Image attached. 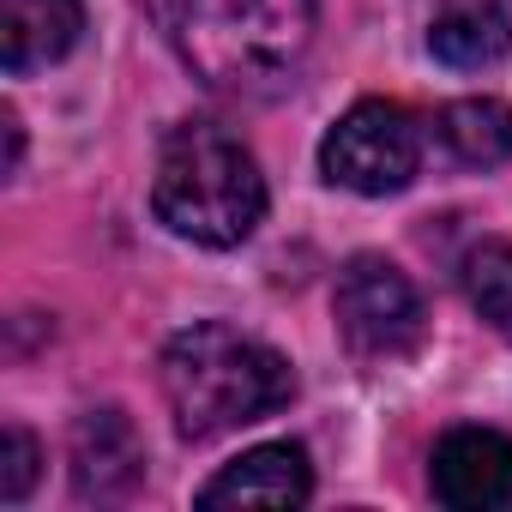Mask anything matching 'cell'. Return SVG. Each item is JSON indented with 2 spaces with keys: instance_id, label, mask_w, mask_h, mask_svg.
Returning a JSON list of instances; mask_svg holds the SVG:
<instances>
[{
  "instance_id": "obj_1",
  "label": "cell",
  "mask_w": 512,
  "mask_h": 512,
  "mask_svg": "<svg viewBox=\"0 0 512 512\" xmlns=\"http://www.w3.org/2000/svg\"><path fill=\"white\" fill-rule=\"evenodd\" d=\"M163 43L211 91L266 97L314 43V0H145Z\"/></svg>"
},
{
  "instance_id": "obj_2",
  "label": "cell",
  "mask_w": 512,
  "mask_h": 512,
  "mask_svg": "<svg viewBox=\"0 0 512 512\" xmlns=\"http://www.w3.org/2000/svg\"><path fill=\"white\" fill-rule=\"evenodd\" d=\"M157 380H163L181 440H217L296 398V374L272 344L247 338L235 326H217V320L175 332L157 362Z\"/></svg>"
},
{
  "instance_id": "obj_3",
  "label": "cell",
  "mask_w": 512,
  "mask_h": 512,
  "mask_svg": "<svg viewBox=\"0 0 512 512\" xmlns=\"http://www.w3.org/2000/svg\"><path fill=\"white\" fill-rule=\"evenodd\" d=\"M151 211L193 247H241L266 217V175L235 133L187 121L163 139Z\"/></svg>"
},
{
  "instance_id": "obj_4",
  "label": "cell",
  "mask_w": 512,
  "mask_h": 512,
  "mask_svg": "<svg viewBox=\"0 0 512 512\" xmlns=\"http://www.w3.org/2000/svg\"><path fill=\"white\" fill-rule=\"evenodd\" d=\"M416 169H422L416 115L404 103H386V97L356 103L320 139V175L332 187H350V193H368V199L404 193L416 181Z\"/></svg>"
},
{
  "instance_id": "obj_5",
  "label": "cell",
  "mask_w": 512,
  "mask_h": 512,
  "mask_svg": "<svg viewBox=\"0 0 512 512\" xmlns=\"http://www.w3.org/2000/svg\"><path fill=\"white\" fill-rule=\"evenodd\" d=\"M338 332L356 362H404L422 350L428 314H422L416 284L392 260L356 253L338 278Z\"/></svg>"
},
{
  "instance_id": "obj_6",
  "label": "cell",
  "mask_w": 512,
  "mask_h": 512,
  "mask_svg": "<svg viewBox=\"0 0 512 512\" xmlns=\"http://www.w3.org/2000/svg\"><path fill=\"white\" fill-rule=\"evenodd\" d=\"M428 482H434V500L458 512L512 506V440L494 428H452L434 446Z\"/></svg>"
},
{
  "instance_id": "obj_7",
  "label": "cell",
  "mask_w": 512,
  "mask_h": 512,
  "mask_svg": "<svg viewBox=\"0 0 512 512\" xmlns=\"http://www.w3.org/2000/svg\"><path fill=\"white\" fill-rule=\"evenodd\" d=\"M145 476V446L121 410H85L73 428V494L79 500H127Z\"/></svg>"
},
{
  "instance_id": "obj_8",
  "label": "cell",
  "mask_w": 512,
  "mask_h": 512,
  "mask_svg": "<svg viewBox=\"0 0 512 512\" xmlns=\"http://www.w3.org/2000/svg\"><path fill=\"white\" fill-rule=\"evenodd\" d=\"M308 494H314L308 452L296 440H272V446H253L235 464H223L199 488V506H302Z\"/></svg>"
},
{
  "instance_id": "obj_9",
  "label": "cell",
  "mask_w": 512,
  "mask_h": 512,
  "mask_svg": "<svg viewBox=\"0 0 512 512\" xmlns=\"http://www.w3.org/2000/svg\"><path fill=\"white\" fill-rule=\"evenodd\" d=\"M79 31H85L79 0H0V67L13 79H31L37 67L73 55Z\"/></svg>"
},
{
  "instance_id": "obj_10",
  "label": "cell",
  "mask_w": 512,
  "mask_h": 512,
  "mask_svg": "<svg viewBox=\"0 0 512 512\" xmlns=\"http://www.w3.org/2000/svg\"><path fill=\"white\" fill-rule=\"evenodd\" d=\"M428 49L446 67H494L512 49V7L506 0H446L428 25Z\"/></svg>"
},
{
  "instance_id": "obj_11",
  "label": "cell",
  "mask_w": 512,
  "mask_h": 512,
  "mask_svg": "<svg viewBox=\"0 0 512 512\" xmlns=\"http://www.w3.org/2000/svg\"><path fill=\"white\" fill-rule=\"evenodd\" d=\"M440 145L464 169H500L512 157V109L500 97H464L440 109Z\"/></svg>"
},
{
  "instance_id": "obj_12",
  "label": "cell",
  "mask_w": 512,
  "mask_h": 512,
  "mask_svg": "<svg viewBox=\"0 0 512 512\" xmlns=\"http://www.w3.org/2000/svg\"><path fill=\"white\" fill-rule=\"evenodd\" d=\"M470 308L494 326H512V241H476L458 266Z\"/></svg>"
},
{
  "instance_id": "obj_13",
  "label": "cell",
  "mask_w": 512,
  "mask_h": 512,
  "mask_svg": "<svg viewBox=\"0 0 512 512\" xmlns=\"http://www.w3.org/2000/svg\"><path fill=\"white\" fill-rule=\"evenodd\" d=\"M37 440L13 422L7 434H0V500H7V506H19L25 494H31V482H37Z\"/></svg>"
},
{
  "instance_id": "obj_14",
  "label": "cell",
  "mask_w": 512,
  "mask_h": 512,
  "mask_svg": "<svg viewBox=\"0 0 512 512\" xmlns=\"http://www.w3.org/2000/svg\"><path fill=\"white\" fill-rule=\"evenodd\" d=\"M19 157H25V127H19V115L7 109V175L19 169Z\"/></svg>"
}]
</instances>
